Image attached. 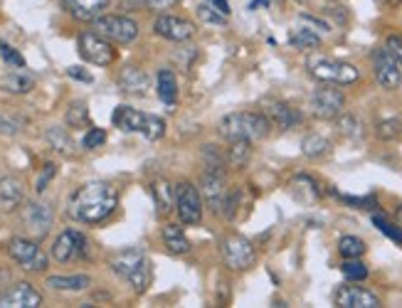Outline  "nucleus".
<instances>
[{
  "mask_svg": "<svg viewBox=\"0 0 402 308\" xmlns=\"http://www.w3.org/2000/svg\"><path fill=\"white\" fill-rule=\"evenodd\" d=\"M116 207H119V193L114 185L104 183V180H94V183L77 188L67 202L70 217L82 225H99V222L109 220Z\"/></svg>",
  "mask_w": 402,
  "mask_h": 308,
  "instance_id": "f257e3e1",
  "label": "nucleus"
},
{
  "mask_svg": "<svg viewBox=\"0 0 402 308\" xmlns=\"http://www.w3.org/2000/svg\"><path fill=\"white\" fill-rule=\"evenodd\" d=\"M269 119L264 114H257V111H234V114H227L223 121H220L218 131L223 138L227 141H262L269 136Z\"/></svg>",
  "mask_w": 402,
  "mask_h": 308,
  "instance_id": "f03ea898",
  "label": "nucleus"
},
{
  "mask_svg": "<svg viewBox=\"0 0 402 308\" xmlns=\"http://www.w3.org/2000/svg\"><path fill=\"white\" fill-rule=\"evenodd\" d=\"M111 124L124 133H141L151 141H156L166 133V121L161 116L141 114L131 106H116L114 114H111Z\"/></svg>",
  "mask_w": 402,
  "mask_h": 308,
  "instance_id": "7ed1b4c3",
  "label": "nucleus"
},
{
  "mask_svg": "<svg viewBox=\"0 0 402 308\" xmlns=\"http://www.w3.org/2000/svg\"><path fill=\"white\" fill-rule=\"evenodd\" d=\"M306 67H309L311 76L326 81V84H341V87L353 84V81H358V76H360L358 70H355L351 62L333 60V57H323V54H314V57H309Z\"/></svg>",
  "mask_w": 402,
  "mask_h": 308,
  "instance_id": "20e7f679",
  "label": "nucleus"
},
{
  "mask_svg": "<svg viewBox=\"0 0 402 308\" xmlns=\"http://www.w3.org/2000/svg\"><path fill=\"white\" fill-rule=\"evenodd\" d=\"M92 27L97 35L119 44H131L141 33L138 22L129 15H99L97 20H92Z\"/></svg>",
  "mask_w": 402,
  "mask_h": 308,
  "instance_id": "39448f33",
  "label": "nucleus"
},
{
  "mask_svg": "<svg viewBox=\"0 0 402 308\" xmlns=\"http://www.w3.org/2000/svg\"><path fill=\"white\" fill-rule=\"evenodd\" d=\"M220 252H223V259L225 264H227V269L232 271H247L252 269L257 261L255 244L247 237H242V234H230V237H225Z\"/></svg>",
  "mask_w": 402,
  "mask_h": 308,
  "instance_id": "423d86ee",
  "label": "nucleus"
},
{
  "mask_svg": "<svg viewBox=\"0 0 402 308\" xmlns=\"http://www.w3.org/2000/svg\"><path fill=\"white\" fill-rule=\"evenodd\" d=\"M77 49H79V57L84 62L97 67H109L116 60L114 44L106 38H102V35H97L94 30L92 33H82L77 38Z\"/></svg>",
  "mask_w": 402,
  "mask_h": 308,
  "instance_id": "0eeeda50",
  "label": "nucleus"
},
{
  "mask_svg": "<svg viewBox=\"0 0 402 308\" xmlns=\"http://www.w3.org/2000/svg\"><path fill=\"white\" fill-rule=\"evenodd\" d=\"M309 108L316 119L333 121L343 114V108H346V97H343V92H338L336 87L316 89L309 99Z\"/></svg>",
  "mask_w": 402,
  "mask_h": 308,
  "instance_id": "6e6552de",
  "label": "nucleus"
},
{
  "mask_svg": "<svg viewBox=\"0 0 402 308\" xmlns=\"http://www.w3.org/2000/svg\"><path fill=\"white\" fill-rule=\"evenodd\" d=\"M8 252H10V257L25 271H45V269H47V264H49L47 254H45L42 249L38 247V242H33V239H25V237L10 239Z\"/></svg>",
  "mask_w": 402,
  "mask_h": 308,
  "instance_id": "1a4fd4ad",
  "label": "nucleus"
},
{
  "mask_svg": "<svg viewBox=\"0 0 402 308\" xmlns=\"http://www.w3.org/2000/svg\"><path fill=\"white\" fill-rule=\"evenodd\" d=\"M175 210H178V217L183 225H198L202 220V197L195 185H175Z\"/></svg>",
  "mask_w": 402,
  "mask_h": 308,
  "instance_id": "9d476101",
  "label": "nucleus"
},
{
  "mask_svg": "<svg viewBox=\"0 0 402 308\" xmlns=\"http://www.w3.org/2000/svg\"><path fill=\"white\" fill-rule=\"evenodd\" d=\"M373 72H375L378 84H380L385 92H395V89L402 84V67L392 60L390 52H387L385 47L373 52Z\"/></svg>",
  "mask_w": 402,
  "mask_h": 308,
  "instance_id": "9b49d317",
  "label": "nucleus"
},
{
  "mask_svg": "<svg viewBox=\"0 0 402 308\" xmlns=\"http://www.w3.org/2000/svg\"><path fill=\"white\" fill-rule=\"evenodd\" d=\"M52 222H55V212L45 202H28V205L22 207V225H25V229L35 239L47 237Z\"/></svg>",
  "mask_w": 402,
  "mask_h": 308,
  "instance_id": "f8f14e48",
  "label": "nucleus"
},
{
  "mask_svg": "<svg viewBox=\"0 0 402 308\" xmlns=\"http://www.w3.org/2000/svg\"><path fill=\"white\" fill-rule=\"evenodd\" d=\"M87 254V239L82 232L77 229H65L60 237L52 244V257H55L60 264H67L72 259H79V257Z\"/></svg>",
  "mask_w": 402,
  "mask_h": 308,
  "instance_id": "ddd939ff",
  "label": "nucleus"
},
{
  "mask_svg": "<svg viewBox=\"0 0 402 308\" xmlns=\"http://www.w3.org/2000/svg\"><path fill=\"white\" fill-rule=\"evenodd\" d=\"M42 306V293L28 282L13 284L0 293V308H38Z\"/></svg>",
  "mask_w": 402,
  "mask_h": 308,
  "instance_id": "4468645a",
  "label": "nucleus"
},
{
  "mask_svg": "<svg viewBox=\"0 0 402 308\" xmlns=\"http://www.w3.org/2000/svg\"><path fill=\"white\" fill-rule=\"evenodd\" d=\"M153 30H156L158 38L170 40V42H185L191 40L193 33H195V25L191 20L178 15H161L156 22H153Z\"/></svg>",
  "mask_w": 402,
  "mask_h": 308,
  "instance_id": "2eb2a0df",
  "label": "nucleus"
},
{
  "mask_svg": "<svg viewBox=\"0 0 402 308\" xmlns=\"http://www.w3.org/2000/svg\"><path fill=\"white\" fill-rule=\"evenodd\" d=\"M333 303L341 308H378L380 298L363 286H341L333 293Z\"/></svg>",
  "mask_w": 402,
  "mask_h": 308,
  "instance_id": "dca6fc26",
  "label": "nucleus"
},
{
  "mask_svg": "<svg viewBox=\"0 0 402 308\" xmlns=\"http://www.w3.org/2000/svg\"><path fill=\"white\" fill-rule=\"evenodd\" d=\"M264 116L269 119V124L277 126V129H282V131L294 129V126H299L301 121H304L299 108L289 106V104H284V102H269L264 108Z\"/></svg>",
  "mask_w": 402,
  "mask_h": 308,
  "instance_id": "f3484780",
  "label": "nucleus"
},
{
  "mask_svg": "<svg viewBox=\"0 0 402 308\" xmlns=\"http://www.w3.org/2000/svg\"><path fill=\"white\" fill-rule=\"evenodd\" d=\"M119 89L129 97H146L151 81L141 67H124L119 74Z\"/></svg>",
  "mask_w": 402,
  "mask_h": 308,
  "instance_id": "a211bd4d",
  "label": "nucleus"
},
{
  "mask_svg": "<svg viewBox=\"0 0 402 308\" xmlns=\"http://www.w3.org/2000/svg\"><path fill=\"white\" fill-rule=\"evenodd\" d=\"M65 10L82 22H92L109 8V0H62Z\"/></svg>",
  "mask_w": 402,
  "mask_h": 308,
  "instance_id": "6ab92c4d",
  "label": "nucleus"
},
{
  "mask_svg": "<svg viewBox=\"0 0 402 308\" xmlns=\"http://www.w3.org/2000/svg\"><path fill=\"white\" fill-rule=\"evenodd\" d=\"M200 188H202V197L207 200L212 212L223 210V202L227 197V190H225V175H215V173H205L200 180Z\"/></svg>",
  "mask_w": 402,
  "mask_h": 308,
  "instance_id": "aec40b11",
  "label": "nucleus"
},
{
  "mask_svg": "<svg viewBox=\"0 0 402 308\" xmlns=\"http://www.w3.org/2000/svg\"><path fill=\"white\" fill-rule=\"evenodd\" d=\"M22 197H25L22 180L15 175H0V210H15L22 205Z\"/></svg>",
  "mask_w": 402,
  "mask_h": 308,
  "instance_id": "412c9836",
  "label": "nucleus"
},
{
  "mask_svg": "<svg viewBox=\"0 0 402 308\" xmlns=\"http://www.w3.org/2000/svg\"><path fill=\"white\" fill-rule=\"evenodd\" d=\"M146 261V254H143L141 249H124V252H119V254L111 257V269L116 271V274L121 276V279H129L134 271L138 269V266Z\"/></svg>",
  "mask_w": 402,
  "mask_h": 308,
  "instance_id": "4be33fe9",
  "label": "nucleus"
},
{
  "mask_svg": "<svg viewBox=\"0 0 402 308\" xmlns=\"http://www.w3.org/2000/svg\"><path fill=\"white\" fill-rule=\"evenodd\" d=\"M151 195L156 200L158 215H168L170 210H175V188L168 180H156L151 185Z\"/></svg>",
  "mask_w": 402,
  "mask_h": 308,
  "instance_id": "5701e85b",
  "label": "nucleus"
},
{
  "mask_svg": "<svg viewBox=\"0 0 402 308\" xmlns=\"http://www.w3.org/2000/svg\"><path fill=\"white\" fill-rule=\"evenodd\" d=\"M163 244L170 254H175V257L188 254V252H191V242H188V237H185L183 227H178V225H173V222L163 227Z\"/></svg>",
  "mask_w": 402,
  "mask_h": 308,
  "instance_id": "b1692460",
  "label": "nucleus"
},
{
  "mask_svg": "<svg viewBox=\"0 0 402 308\" xmlns=\"http://www.w3.org/2000/svg\"><path fill=\"white\" fill-rule=\"evenodd\" d=\"M25 67H17L15 72H8L6 76H3V89L10 94H28L33 92L35 87V76L28 74V72H22Z\"/></svg>",
  "mask_w": 402,
  "mask_h": 308,
  "instance_id": "393cba45",
  "label": "nucleus"
},
{
  "mask_svg": "<svg viewBox=\"0 0 402 308\" xmlns=\"http://www.w3.org/2000/svg\"><path fill=\"white\" fill-rule=\"evenodd\" d=\"M156 87H158V97H161V102L173 106L175 99H178V79H175L173 70H168V67L158 70Z\"/></svg>",
  "mask_w": 402,
  "mask_h": 308,
  "instance_id": "a878e982",
  "label": "nucleus"
},
{
  "mask_svg": "<svg viewBox=\"0 0 402 308\" xmlns=\"http://www.w3.org/2000/svg\"><path fill=\"white\" fill-rule=\"evenodd\" d=\"M47 286L55 289V291H87L92 286V279L84 274H77V276H49L47 279Z\"/></svg>",
  "mask_w": 402,
  "mask_h": 308,
  "instance_id": "bb28decb",
  "label": "nucleus"
},
{
  "mask_svg": "<svg viewBox=\"0 0 402 308\" xmlns=\"http://www.w3.org/2000/svg\"><path fill=\"white\" fill-rule=\"evenodd\" d=\"M301 151H304L306 158H311V161H316V158H323L331 153V141H328L326 136L321 133H309L301 141Z\"/></svg>",
  "mask_w": 402,
  "mask_h": 308,
  "instance_id": "cd10ccee",
  "label": "nucleus"
},
{
  "mask_svg": "<svg viewBox=\"0 0 402 308\" xmlns=\"http://www.w3.org/2000/svg\"><path fill=\"white\" fill-rule=\"evenodd\" d=\"M225 158H227V165L234 168V170L247 168L252 158V141H230V151Z\"/></svg>",
  "mask_w": 402,
  "mask_h": 308,
  "instance_id": "c85d7f7f",
  "label": "nucleus"
},
{
  "mask_svg": "<svg viewBox=\"0 0 402 308\" xmlns=\"http://www.w3.org/2000/svg\"><path fill=\"white\" fill-rule=\"evenodd\" d=\"M45 138H47L49 146L55 148L57 153H62V156H72V153H74V141H72V136L67 133L62 126H52V129H47Z\"/></svg>",
  "mask_w": 402,
  "mask_h": 308,
  "instance_id": "c756f323",
  "label": "nucleus"
},
{
  "mask_svg": "<svg viewBox=\"0 0 402 308\" xmlns=\"http://www.w3.org/2000/svg\"><path fill=\"white\" fill-rule=\"evenodd\" d=\"M202 165H205V173L225 175L227 158L218 151V146H202Z\"/></svg>",
  "mask_w": 402,
  "mask_h": 308,
  "instance_id": "7c9ffc66",
  "label": "nucleus"
},
{
  "mask_svg": "<svg viewBox=\"0 0 402 308\" xmlns=\"http://www.w3.org/2000/svg\"><path fill=\"white\" fill-rule=\"evenodd\" d=\"M291 188H294V195H296V197H304V200H309V202H314L321 197L319 185H316V180L309 178V175H296Z\"/></svg>",
  "mask_w": 402,
  "mask_h": 308,
  "instance_id": "2f4dec72",
  "label": "nucleus"
},
{
  "mask_svg": "<svg viewBox=\"0 0 402 308\" xmlns=\"http://www.w3.org/2000/svg\"><path fill=\"white\" fill-rule=\"evenodd\" d=\"M289 44L296 49H316V47H321V38L316 35V30L296 27V30L289 35Z\"/></svg>",
  "mask_w": 402,
  "mask_h": 308,
  "instance_id": "473e14b6",
  "label": "nucleus"
},
{
  "mask_svg": "<svg viewBox=\"0 0 402 308\" xmlns=\"http://www.w3.org/2000/svg\"><path fill=\"white\" fill-rule=\"evenodd\" d=\"M65 121L70 129H87L89 126V108L84 102H74L70 104V108H67L65 114Z\"/></svg>",
  "mask_w": 402,
  "mask_h": 308,
  "instance_id": "72a5a7b5",
  "label": "nucleus"
},
{
  "mask_svg": "<svg viewBox=\"0 0 402 308\" xmlns=\"http://www.w3.org/2000/svg\"><path fill=\"white\" fill-rule=\"evenodd\" d=\"M365 242L360 237H355V234H346V237H341V242H338V252H341V257H346V259H360V257L365 254Z\"/></svg>",
  "mask_w": 402,
  "mask_h": 308,
  "instance_id": "f704fd0d",
  "label": "nucleus"
},
{
  "mask_svg": "<svg viewBox=\"0 0 402 308\" xmlns=\"http://www.w3.org/2000/svg\"><path fill=\"white\" fill-rule=\"evenodd\" d=\"M151 279H153V274H151V264H148V259L143 261L141 266H138L134 274L126 279V282L131 284V286L136 289V293H146V289L151 286Z\"/></svg>",
  "mask_w": 402,
  "mask_h": 308,
  "instance_id": "c9c22d12",
  "label": "nucleus"
},
{
  "mask_svg": "<svg viewBox=\"0 0 402 308\" xmlns=\"http://www.w3.org/2000/svg\"><path fill=\"white\" fill-rule=\"evenodd\" d=\"M375 133H378V138H383V141H392V138L402 136V119L378 121V126H375Z\"/></svg>",
  "mask_w": 402,
  "mask_h": 308,
  "instance_id": "e433bc0d",
  "label": "nucleus"
},
{
  "mask_svg": "<svg viewBox=\"0 0 402 308\" xmlns=\"http://www.w3.org/2000/svg\"><path fill=\"white\" fill-rule=\"evenodd\" d=\"M373 225L380 229V232L385 234L387 239H392V242L402 247V227H400V225H392V222L385 220L383 215H373Z\"/></svg>",
  "mask_w": 402,
  "mask_h": 308,
  "instance_id": "4c0bfd02",
  "label": "nucleus"
},
{
  "mask_svg": "<svg viewBox=\"0 0 402 308\" xmlns=\"http://www.w3.org/2000/svg\"><path fill=\"white\" fill-rule=\"evenodd\" d=\"M341 271L346 279H351V282H363V279H368V266H365L360 259H346L341 264Z\"/></svg>",
  "mask_w": 402,
  "mask_h": 308,
  "instance_id": "58836bf2",
  "label": "nucleus"
},
{
  "mask_svg": "<svg viewBox=\"0 0 402 308\" xmlns=\"http://www.w3.org/2000/svg\"><path fill=\"white\" fill-rule=\"evenodd\" d=\"M338 133L348 136V138H360L363 136V124H360L355 116H338Z\"/></svg>",
  "mask_w": 402,
  "mask_h": 308,
  "instance_id": "ea45409f",
  "label": "nucleus"
},
{
  "mask_svg": "<svg viewBox=\"0 0 402 308\" xmlns=\"http://www.w3.org/2000/svg\"><path fill=\"white\" fill-rule=\"evenodd\" d=\"M198 17H200L205 25H225V22H227V15L218 13L210 3H200V6H198Z\"/></svg>",
  "mask_w": 402,
  "mask_h": 308,
  "instance_id": "a19ab883",
  "label": "nucleus"
},
{
  "mask_svg": "<svg viewBox=\"0 0 402 308\" xmlns=\"http://www.w3.org/2000/svg\"><path fill=\"white\" fill-rule=\"evenodd\" d=\"M104 143H106V131L97 129V126H92V129H89L87 133H84V138H82L84 151H94V148L104 146Z\"/></svg>",
  "mask_w": 402,
  "mask_h": 308,
  "instance_id": "79ce46f5",
  "label": "nucleus"
},
{
  "mask_svg": "<svg viewBox=\"0 0 402 308\" xmlns=\"http://www.w3.org/2000/svg\"><path fill=\"white\" fill-rule=\"evenodd\" d=\"M0 57L10 67H25V57L15 47H10V44H0Z\"/></svg>",
  "mask_w": 402,
  "mask_h": 308,
  "instance_id": "37998d69",
  "label": "nucleus"
},
{
  "mask_svg": "<svg viewBox=\"0 0 402 308\" xmlns=\"http://www.w3.org/2000/svg\"><path fill=\"white\" fill-rule=\"evenodd\" d=\"M385 49L390 52L392 60L402 67V38H400V35H390V38L385 40Z\"/></svg>",
  "mask_w": 402,
  "mask_h": 308,
  "instance_id": "c03bdc74",
  "label": "nucleus"
},
{
  "mask_svg": "<svg viewBox=\"0 0 402 308\" xmlns=\"http://www.w3.org/2000/svg\"><path fill=\"white\" fill-rule=\"evenodd\" d=\"M55 175H57V165H55V163H47L45 170L40 173L38 183H35V190H38V193H45V190H47V183L55 178Z\"/></svg>",
  "mask_w": 402,
  "mask_h": 308,
  "instance_id": "a18cd8bd",
  "label": "nucleus"
},
{
  "mask_svg": "<svg viewBox=\"0 0 402 308\" xmlns=\"http://www.w3.org/2000/svg\"><path fill=\"white\" fill-rule=\"evenodd\" d=\"M173 54H175V62H178L180 67H185V70H188V67H191V62L198 57V49L195 47H178Z\"/></svg>",
  "mask_w": 402,
  "mask_h": 308,
  "instance_id": "49530a36",
  "label": "nucleus"
},
{
  "mask_svg": "<svg viewBox=\"0 0 402 308\" xmlns=\"http://www.w3.org/2000/svg\"><path fill=\"white\" fill-rule=\"evenodd\" d=\"M343 202L360 207V210H375V207H378V200H375L373 195H368V197H351V195H343Z\"/></svg>",
  "mask_w": 402,
  "mask_h": 308,
  "instance_id": "de8ad7c7",
  "label": "nucleus"
},
{
  "mask_svg": "<svg viewBox=\"0 0 402 308\" xmlns=\"http://www.w3.org/2000/svg\"><path fill=\"white\" fill-rule=\"evenodd\" d=\"M178 3L180 0H143V6H146L148 10H158V13L170 10V8H175Z\"/></svg>",
  "mask_w": 402,
  "mask_h": 308,
  "instance_id": "09e8293b",
  "label": "nucleus"
},
{
  "mask_svg": "<svg viewBox=\"0 0 402 308\" xmlns=\"http://www.w3.org/2000/svg\"><path fill=\"white\" fill-rule=\"evenodd\" d=\"M301 22H309L314 30H319V33H331V25L323 20H319V17H311V15H301Z\"/></svg>",
  "mask_w": 402,
  "mask_h": 308,
  "instance_id": "8fccbe9b",
  "label": "nucleus"
},
{
  "mask_svg": "<svg viewBox=\"0 0 402 308\" xmlns=\"http://www.w3.org/2000/svg\"><path fill=\"white\" fill-rule=\"evenodd\" d=\"M67 74H70L72 79H79V81H92L94 79L89 72H84V67H70V70H67Z\"/></svg>",
  "mask_w": 402,
  "mask_h": 308,
  "instance_id": "3c124183",
  "label": "nucleus"
},
{
  "mask_svg": "<svg viewBox=\"0 0 402 308\" xmlns=\"http://www.w3.org/2000/svg\"><path fill=\"white\" fill-rule=\"evenodd\" d=\"M210 6L215 8L218 13H223V15H230V3H227V0H210Z\"/></svg>",
  "mask_w": 402,
  "mask_h": 308,
  "instance_id": "603ef678",
  "label": "nucleus"
},
{
  "mask_svg": "<svg viewBox=\"0 0 402 308\" xmlns=\"http://www.w3.org/2000/svg\"><path fill=\"white\" fill-rule=\"evenodd\" d=\"M257 6H262V8H269V6H272V0H252V3H250V10H255Z\"/></svg>",
  "mask_w": 402,
  "mask_h": 308,
  "instance_id": "864d4df0",
  "label": "nucleus"
},
{
  "mask_svg": "<svg viewBox=\"0 0 402 308\" xmlns=\"http://www.w3.org/2000/svg\"><path fill=\"white\" fill-rule=\"evenodd\" d=\"M121 6H124V8H138V6H143V0H121Z\"/></svg>",
  "mask_w": 402,
  "mask_h": 308,
  "instance_id": "5fc2aeb1",
  "label": "nucleus"
},
{
  "mask_svg": "<svg viewBox=\"0 0 402 308\" xmlns=\"http://www.w3.org/2000/svg\"><path fill=\"white\" fill-rule=\"evenodd\" d=\"M0 131H8V133H15V129H10V124H6V121L0 119Z\"/></svg>",
  "mask_w": 402,
  "mask_h": 308,
  "instance_id": "6e6d98bb",
  "label": "nucleus"
},
{
  "mask_svg": "<svg viewBox=\"0 0 402 308\" xmlns=\"http://www.w3.org/2000/svg\"><path fill=\"white\" fill-rule=\"evenodd\" d=\"M385 6H390V8H397V6H402V0H383Z\"/></svg>",
  "mask_w": 402,
  "mask_h": 308,
  "instance_id": "4d7b16f0",
  "label": "nucleus"
},
{
  "mask_svg": "<svg viewBox=\"0 0 402 308\" xmlns=\"http://www.w3.org/2000/svg\"><path fill=\"white\" fill-rule=\"evenodd\" d=\"M397 220H400V227H402V205L397 207Z\"/></svg>",
  "mask_w": 402,
  "mask_h": 308,
  "instance_id": "13d9d810",
  "label": "nucleus"
},
{
  "mask_svg": "<svg viewBox=\"0 0 402 308\" xmlns=\"http://www.w3.org/2000/svg\"><path fill=\"white\" fill-rule=\"evenodd\" d=\"M299 3H304V0H299Z\"/></svg>",
  "mask_w": 402,
  "mask_h": 308,
  "instance_id": "bf43d9fd",
  "label": "nucleus"
}]
</instances>
